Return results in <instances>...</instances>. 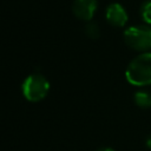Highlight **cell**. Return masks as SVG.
I'll return each mask as SVG.
<instances>
[{"instance_id":"cell-1","label":"cell","mask_w":151,"mask_h":151,"mask_svg":"<svg viewBox=\"0 0 151 151\" xmlns=\"http://www.w3.org/2000/svg\"><path fill=\"white\" fill-rule=\"evenodd\" d=\"M126 80L134 86L151 84V52H144L134 57L125 71Z\"/></svg>"},{"instance_id":"cell-2","label":"cell","mask_w":151,"mask_h":151,"mask_svg":"<svg viewBox=\"0 0 151 151\" xmlns=\"http://www.w3.org/2000/svg\"><path fill=\"white\" fill-rule=\"evenodd\" d=\"M22 94L28 101H40L42 100L50 90L48 80L40 73H33L25 78L21 85Z\"/></svg>"},{"instance_id":"cell-3","label":"cell","mask_w":151,"mask_h":151,"mask_svg":"<svg viewBox=\"0 0 151 151\" xmlns=\"http://www.w3.org/2000/svg\"><path fill=\"white\" fill-rule=\"evenodd\" d=\"M124 41L125 44L142 53L151 50V27L142 25V26H132L125 29L124 32Z\"/></svg>"},{"instance_id":"cell-4","label":"cell","mask_w":151,"mask_h":151,"mask_svg":"<svg viewBox=\"0 0 151 151\" xmlns=\"http://www.w3.org/2000/svg\"><path fill=\"white\" fill-rule=\"evenodd\" d=\"M98 7L97 0H74L72 4L73 14L84 21H90Z\"/></svg>"},{"instance_id":"cell-5","label":"cell","mask_w":151,"mask_h":151,"mask_svg":"<svg viewBox=\"0 0 151 151\" xmlns=\"http://www.w3.org/2000/svg\"><path fill=\"white\" fill-rule=\"evenodd\" d=\"M105 17H106L107 22L112 26H116V27H123L129 20V17H127L125 8L118 2L110 4L106 7Z\"/></svg>"},{"instance_id":"cell-6","label":"cell","mask_w":151,"mask_h":151,"mask_svg":"<svg viewBox=\"0 0 151 151\" xmlns=\"http://www.w3.org/2000/svg\"><path fill=\"white\" fill-rule=\"evenodd\" d=\"M134 103L142 109H147L151 106V93L147 91H138L133 96Z\"/></svg>"},{"instance_id":"cell-7","label":"cell","mask_w":151,"mask_h":151,"mask_svg":"<svg viewBox=\"0 0 151 151\" xmlns=\"http://www.w3.org/2000/svg\"><path fill=\"white\" fill-rule=\"evenodd\" d=\"M84 32L91 39H97L100 35V28L96 22H87L84 27Z\"/></svg>"},{"instance_id":"cell-8","label":"cell","mask_w":151,"mask_h":151,"mask_svg":"<svg viewBox=\"0 0 151 151\" xmlns=\"http://www.w3.org/2000/svg\"><path fill=\"white\" fill-rule=\"evenodd\" d=\"M140 15L145 24L151 25V0H146L143 2L140 7Z\"/></svg>"},{"instance_id":"cell-9","label":"cell","mask_w":151,"mask_h":151,"mask_svg":"<svg viewBox=\"0 0 151 151\" xmlns=\"http://www.w3.org/2000/svg\"><path fill=\"white\" fill-rule=\"evenodd\" d=\"M146 146H147L149 149H151V136H149L147 139H146Z\"/></svg>"},{"instance_id":"cell-10","label":"cell","mask_w":151,"mask_h":151,"mask_svg":"<svg viewBox=\"0 0 151 151\" xmlns=\"http://www.w3.org/2000/svg\"><path fill=\"white\" fill-rule=\"evenodd\" d=\"M97 151H114V150L111 149V147H100V149H98Z\"/></svg>"}]
</instances>
